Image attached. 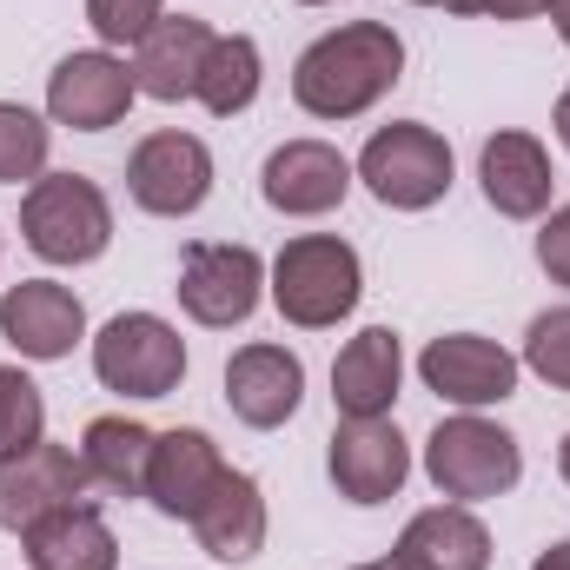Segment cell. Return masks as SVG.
<instances>
[{
  "label": "cell",
  "instance_id": "obj_1",
  "mask_svg": "<svg viewBox=\"0 0 570 570\" xmlns=\"http://www.w3.org/2000/svg\"><path fill=\"white\" fill-rule=\"evenodd\" d=\"M399 73H405V40L385 20H352L298 53L292 100L312 120H358L399 87Z\"/></svg>",
  "mask_w": 570,
  "mask_h": 570
},
{
  "label": "cell",
  "instance_id": "obj_2",
  "mask_svg": "<svg viewBox=\"0 0 570 570\" xmlns=\"http://www.w3.org/2000/svg\"><path fill=\"white\" fill-rule=\"evenodd\" d=\"M20 233L47 266H87L114 239V206L87 173H40L20 199Z\"/></svg>",
  "mask_w": 570,
  "mask_h": 570
},
{
  "label": "cell",
  "instance_id": "obj_3",
  "mask_svg": "<svg viewBox=\"0 0 570 570\" xmlns=\"http://www.w3.org/2000/svg\"><path fill=\"white\" fill-rule=\"evenodd\" d=\"M365 292L358 273V253L332 233H305V239H285V253L273 259V305L285 312V325L298 332H325L338 325Z\"/></svg>",
  "mask_w": 570,
  "mask_h": 570
},
{
  "label": "cell",
  "instance_id": "obj_4",
  "mask_svg": "<svg viewBox=\"0 0 570 570\" xmlns=\"http://www.w3.org/2000/svg\"><path fill=\"white\" fill-rule=\"evenodd\" d=\"M518 471H524L518 438L504 425H491V419H478V412L444 419V425L425 438V478L444 498H458V504L504 498V491L518 484Z\"/></svg>",
  "mask_w": 570,
  "mask_h": 570
},
{
  "label": "cell",
  "instance_id": "obj_5",
  "mask_svg": "<svg viewBox=\"0 0 570 570\" xmlns=\"http://www.w3.org/2000/svg\"><path fill=\"white\" fill-rule=\"evenodd\" d=\"M358 179L372 186L379 206L392 213H425L451 193V146L431 134L425 120H392L379 127L358 153Z\"/></svg>",
  "mask_w": 570,
  "mask_h": 570
},
{
  "label": "cell",
  "instance_id": "obj_6",
  "mask_svg": "<svg viewBox=\"0 0 570 570\" xmlns=\"http://www.w3.org/2000/svg\"><path fill=\"white\" fill-rule=\"evenodd\" d=\"M94 379L120 399H166L186 379V338L159 312H120L94 338Z\"/></svg>",
  "mask_w": 570,
  "mask_h": 570
},
{
  "label": "cell",
  "instance_id": "obj_7",
  "mask_svg": "<svg viewBox=\"0 0 570 570\" xmlns=\"http://www.w3.org/2000/svg\"><path fill=\"white\" fill-rule=\"evenodd\" d=\"M173 292H179V305H186L193 325L226 332V325H246V318L259 312L266 266H259L253 246H213V239H199V246H186Z\"/></svg>",
  "mask_w": 570,
  "mask_h": 570
},
{
  "label": "cell",
  "instance_id": "obj_8",
  "mask_svg": "<svg viewBox=\"0 0 570 570\" xmlns=\"http://www.w3.org/2000/svg\"><path fill=\"white\" fill-rule=\"evenodd\" d=\"M127 193L153 219H186L213 193V153L193 134H146L127 159Z\"/></svg>",
  "mask_w": 570,
  "mask_h": 570
},
{
  "label": "cell",
  "instance_id": "obj_9",
  "mask_svg": "<svg viewBox=\"0 0 570 570\" xmlns=\"http://www.w3.org/2000/svg\"><path fill=\"white\" fill-rule=\"evenodd\" d=\"M134 94H140V87H134V67H127L120 53L94 47V53H67V60L53 67V80H47V114H53L60 127H73V134H107V127L127 120Z\"/></svg>",
  "mask_w": 570,
  "mask_h": 570
},
{
  "label": "cell",
  "instance_id": "obj_10",
  "mask_svg": "<svg viewBox=\"0 0 570 570\" xmlns=\"http://www.w3.org/2000/svg\"><path fill=\"white\" fill-rule=\"evenodd\" d=\"M419 379L444 405H504L518 392V358L498 345V338H478V332H444L419 352Z\"/></svg>",
  "mask_w": 570,
  "mask_h": 570
},
{
  "label": "cell",
  "instance_id": "obj_11",
  "mask_svg": "<svg viewBox=\"0 0 570 570\" xmlns=\"http://www.w3.org/2000/svg\"><path fill=\"white\" fill-rule=\"evenodd\" d=\"M87 464L67 451V444H53V438H40L33 451H20V458H7L0 464V531H13V538H27L47 511H60V504H80L87 498Z\"/></svg>",
  "mask_w": 570,
  "mask_h": 570
},
{
  "label": "cell",
  "instance_id": "obj_12",
  "mask_svg": "<svg viewBox=\"0 0 570 570\" xmlns=\"http://www.w3.org/2000/svg\"><path fill=\"white\" fill-rule=\"evenodd\" d=\"M325 464H332L338 498H352V504H385L412 478V451H405V438H399L392 419H345L332 431Z\"/></svg>",
  "mask_w": 570,
  "mask_h": 570
},
{
  "label": "cell",
  "instance_id": "obj_13",
  "mask_svg": "<svg viewBox=\"0 0 570 570\" xmlns=\"http://www.w3.org/2000/svg\"><path fill=\"white\" fill-rule=\"evenodd\" d=\"M259 193H266V206L285 213V219H318V213L345 206V193H352V159L325 140H285L279 153L266 159V173H259Z\"/></svg>",
  "mask_w": 570,
  "mask_h": 570
},
{
  "label": "cell",
  "instance_id": "obj_14",
  "mask_svg": "<svg viewBox=\"0 0 570 570\" xmlns=\"http://www.w3.org/2000/svg\"><path fill=\"white\" fill-rule=\"evenodd\" d=\"M0 338L20 352V358H67L80 338H87V305L53 279H20L7 285L0 298Z\"/></svg>",
  "mask_w": 570,
  "mask_h": 570
},
{
  "label": "cell",
  "instance_id": "obj_15",
  "mask_svg": "<svg viewBox=\"0 0 570 570\" xmlns=\"http://www.w3.org/2000/svg\"><path fill=\"white\" fill-rule=\"evenodd\" d=\"M226 478V458H219V444L206 438V431L193 425H173L153 438V464H146V504L153 511H166V518H186L193 524V511L213 498V484Z\"/></svg>",
  "mask_w": 570,
  "mask_h": 570
},
{
  "label": "cell",
  "instance_id": "obj_16",
  "mask_svg": "<svg viewBox=\"0 0 570 570\" xmlns=\"http://www.w3.org/2000/svg\"><path fill=\"white\" fill-rule=\"evenodd\" d=\"M305 399V365L285 345H246L226 358V405L253 431H279Z\"/></svg>",
  "mask_w": 570,
  "mask_h": 570
},
{
  "label": "cell",
  "instance_id": "obj_17",
  "mask_svg": "<svg viewBox=\"0 0 570 570\" xmlns=\"http://www.w3.org/2000/svg\"><path fill=\"white\" fill-rule=\"evenodd\" d=\"M206 47H213V27L193 20V13H166L140 47H134V87L146 100H193L199 94V67H206Z\"/></svg>",
  "mask_w": 570,
  "mask_h": 570
},
{
  "label": "cell",
  "instance_id": "obj_18",
  "mask_svg": "<svg viewBox=\"0 0 570 570\" xmlns=\"http://www.w3.org/2000/svg\"><path fill=\"white\" fill-rule=\"evenodd\" d=\"M399 379H405V345H399V332L365 325V332L338 352V365H332V405H338L345 419H385L392 399H399Z\"/></svg>",
  "mask_w": 570,
  "mask_h": 570
},
{
  "label": "cell",
  "instance_id": "obj_19",
  "mask_svg": "<svg viewBox=\"0 0 570 570\" xmlns=\"http://www.w3.org/2000/svg\"><path fill=\"white\" fill-rule=\"evenodd\" d=\"M478 179H484V199L504 219H538L551 206V186H558L551 153L531 134H491L484 153H478Z\"/></svg>",
  "mask_w": 570,
  "mask_h": 570
},
{
  "label": "cell",
  "instance_id": "obj_20",
  "mask_svg": "<svg viewBox=\"0 0 570 570\" xmlns=\"http://www.w3.org/2000/svg\"><path fill=\"white\" fill-rule=\"evenodd\" d=\"M392 570H491V531L464 504L419 511L392 544Z\"/></svg>",
  "mask_w": 570,
  "mask_h": 570
},
{
  "label": "cell",
  "instance_id": "obj_21",
  "mask_svg": "<svg viewBox=\"0 0 570 570\" xmlns=\"http://www.w3.org/2000/svg\"><path fill=\"white\" fill-rule=\"evenodd\" d=\"M193 531H199L206 558H219V564H253V558L266 551V498H259V484H253L246 471H226V478L213 484V498L193 511Z\"/></svg>",
  "mask_w": 570,
  "mask_h": 570
},
{
  "label": "cell",
  "instance_id": "obj_22",
  "mask_svg": "<svg viewBox=\"0 0 570 570\" xmlns=\"http://www.w3.org/2000/svg\"><path fill=\"white\" fill-rule=\"evenodd\" d=\"M20 544H27V564L33 570H114L120 564V538L107 531V518L87 498L47 511Z\"/></svg>",
  "mask_w": 570,
  "mask_h": 570
},
{
  "label": "cell",
  "instance_id": "obj_23",
  "mask_svg": "<svg viewBox=\"0 0 570 570\" xmlns=\"http://www.w3.org/2000/svg\"><path fill=\"white\" fill-rule=\"evenodd\" d=\"M153 438L159 431L134 425V419H94L80 438V464L100 491L114 498H146V464H153Z\"/></svg>",
  "mask_w": 570,
  "mask_h": 570
},
{
  "label": "cell",
  "instance_id": "obj_24",
  "mask_svg": "<svg viewBox=\"0 0 570 570\" xmlns=\"http://www.w3.org/2000/svg\"><path fill=\"white\" fill-rule=\"evenodd\" d=\"M206 114H219V120H233V114H246L253 100H259V47L246 40V33H213V47H206V67H199V94H193Z\"/></svg>",
  "mask_w": 570,
  "mask_h": 570
},
{
  "label": "cell",
  "instance_id": "obj_25",
  "mask_svg": "<svg viewBox=\"0 0 570 570\" xmlns=\"http://www.w3.org/2000/svg\"><path fill=\"white\" fill-rule=\"evenodd\" d=\"M47 438V405H40V385L20 372V365H0V464L33 451Z\"/></svg>",
  "mask_w": 570,
  "mask_h": 570
},
{
  "label": "cell",
  "instance_id": "obj_26",
  "mask_svg": "<svg viewBox=\"0 0 570 570\" xmlns=\"http://www.w3.org/2000/svg\"><path fill=\"white\" fill-rule=\"evenodd\" d=\"M40 173H47V120L0 100V186L40 179Z\"/></svg>",
  "mask_w": 570,
  "mask_h": 570
},
{
  "label": "cell",
  "instance_id": "obj_27",
  "mask_svg": "<svg viewBox=\"0 0 570 570\" xmlns=\"http://www.w3.org/2000/svg\"><path fill=\"white\" fill-rule=\"evenodd\" d=\"M524 365H531L551 392H570V305L531 318V332H524Z\"/></svg>",
  "mask_w": 570,
  "mask_h": 570
},
{
  "label": "cell",
  "instance_id": "obj_28",
  "mask_svg": "<svg viewBox=\"0 0 570 570\" xmlns=\"http://www.w3.org/2000/svg\"><path fill=\"white\" fill-rule=\"evenodd\" d=\"M87 20H94V33L107 47H140L166 20V0H87Z\"/></svg>",
  "mask_w": 570,
  "mask_h": 570
},
{
  "label": "cell",
  "instance_id": "obj_29",
  "mask_svg": "<svg viewBox=\"0 0 570 570\" xmlns=\"http://www.w3.org/2000/svg\"><path fill=\"white\" fill-rule=\"evenodd\" d=\"M538 266L551 273L558 285H570V206H558L538 233Z\"/></svg>",
  "mask_w": 570,
  "mask_h": 570
},
{
  "label": "cell",
  "instance_id": "obj_30",
  "mask_svg": "<svg viewBox=\"0 0 570 570\" xmlns=\"http://www.w3.org/2000/svg\"><path fill=\"white\" fill-rule=\"evenodd\" d=\"M484 13H498V20H538V13H551V0H484Z\"/></svg>",
  "mask_w": 570,
  "mask_h": 570
},
{
  "label": "cell",
  "instance_id": "obj_31",
  "mask_svg": "<svg viewBox=\"0 0 570 570\" xmlns=\"http://www.w3.org/2000/svg\"><path fill=\"white\" fill-rule=\"evenodd\" d=\"M531 570H570V538L564 544H551V551H538V564Z\"/></svg>",
  "mask_w": 570,
  "mask_h": 570
},
{
  "label": "cell",
  "instance_id": "obj_32",
  "mask_svg": "<svg viewBox=\"0 0 570 570\" xmlns=\"http://www.w3.org/2000/svg\"><path fill=\"white\" fill-rule=\"evenodd\" d=\"M419 7H444V13H484V0H419Z\"/></svg>",
  "mask_w": 570,
  "mask_h": 570
},
{
  "label": "cell",
  "instance_id": "obj_33",
  "mask_svg": "<svg viewBox=\"0 0 570 570\" xmlns=\"http://www.w3.org/2000/svg\"><path fill=\"white\" fill-rule=\"evenodd\" d=\"M551 20H558V33H564V47H570V0H551Z\"/></svg>",
  "mask_w": 570,
  "mask_h": 570
},
{
  "label": "cell",
  "instance_id": "obj_34",
  "mask_svg": "<svg viewBox=\"0 0 570 570\" xmlns=\"http://www.w3.org/2000/svg\"><path fill=\"white\" fill-rule=\"evenodd\" d=\"M558 140L570 146V87H564V100H558Z\"/></svg>",
  "mask_w": 570,
  "mask_h": 570
},
{
  "label": "cell",
  "instance_id": "obj_35",
  "mask_svg": "<svg viewBox=\"0 0 570 570\" xmlns=\"http://www.w3.org/2000/svg\"><path fill=\"white\" fill-rule=\"evenodd\" d=\"M558 471H564V484H570V438H564V451H558Z\"/></svg>",
  "mask_w": 570,
  "mask_h": 570
},
{
  "label": "cell",
  "instance_id": "obj_36",
  "mask_svg": "<svg viewBox=\"0 0 570 570\" xmlns=\"http://www.w3.org/2000/svg\"><path fill=\"white\" fill-rule=\"evenodd\" d=\"M352 570H392V564H352Z\"/></svg>",
  "mask_w": 570,
  "mask_h": 570
},
{
  "label": "cell",
  "instance_id": "obj_37",
  "mask_svg": "<svg viewBox=\"0 0 570 570\" xmlns=\"http://www.w3.org/2000/svg\"><path fill=\"white\" fill-rule=\"evenodd\" d=\"M298 7H325V0H298Z\"/></svg>",
  "mask_w": 570,
  "mask_h": 570
}]
</instances>
